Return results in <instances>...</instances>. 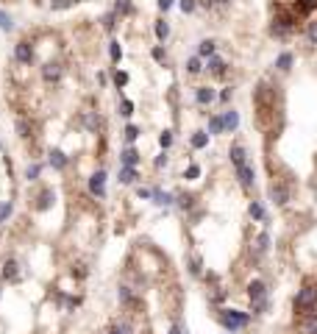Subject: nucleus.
Segmentation results:
<instances>
[{"mask_svg":"<svg viewBox=\"0 0 317 334\" xmlns=\"http://www.w3.org/2000/svg\"><path fill=\"white\" fill-rule=\"evenodd\" d=\"M217 323L223 326L228 334H237V332H242V329H248L250 315L248 312H242V309L223 307V309H217Z\"/></svg>","mask_w":317,"mask_h":334,"instance_id":"nucleus-1","label":"nucleus"},{"mask_svg":"<svg viewBox=\"0 0 317 334\" xmlns=\"http://www.w3.org/2000/svg\"><path fill=\"white\" fill-rule=\"evenodd\" d=\"M245 290H248L253 315H265L267 309H270V290H267V284L262 282V279H250Z\"/></svg>","mask_w":317,"mask_h":334,"instance_id":"nucleus-2","label":"nucleus"},{"mask_svg":"<svg viewBox=\"0 0 317 334\" xmlns=\"http://www.w3.org/2000/svg\"><path fill=\"white\" fill-rule=\"evenodd\" d=\"M292 309H295V315H315L317 312V287L315 284H306V287H300L295 301H292Z\"/></svg>","mask_w":317,"mask_h":334,"instance_id":"nucleus-3","label":"nucleus"},{"mask_svg":"<svg viewBox=\"0 0 317 334\" xmlns=\"http://www.w3.org/2000/svg\"><path fill=\"white\" fill-rule=\"evenodd\" d=\"M295 23H298V17H295L292 11H281V14H275L273 26H270V34H273L275 39H284V36H290L292 31H295Z\"/></svg>","mask_w":317,"mask_h":334,"instance_id":"nucleus-4","label":"nucleus"},{"mask_svg":"<svg viewBox=\"0 0 317 334\" xmlns=\"http://www.w3.org/2000/svg\"><path fill=\"white\" fill-rule=\"evenodd\" d=\"M106 170H95L92 176H89V181H86V187H89V192H92L95 198H106Z\"/></svg>","mask_w":317,"mask_h":334,"instance_id":"nucleus-5","label":"nucleus"},{"mask_svg":"<svg viewBox=\"0 0 317 334\" xmlns=\"http://www.w3.org/2000/svg\"><path fill=\"white\" fill-rule=\"evenodd\" d=\"M290 198H292V192H290L287 184H281V181H273V184H270V201H273L275 206H287Z\"/></svg>","mask_w":317,"mask_h":334,"instance_id":"nucleus-6","label":"nucleus"},{"mask_svg":"<svg viewBox=\"0 0 317 334\" xmlns=\"http://www.w3.org/2000/svg\"><path fill=\"white\" fill-rule=\"evenodd\" d=\"M237 181H240V187L242 189H253V184H256V170H253V164L245 162L242 167H237Z\"/></svg>","mask_w":317,"mask_h":334,"instance_id":"nucleus-7","label":"nucleus"},{"mask_svg":"<svg viewBox=\"0 0 317 334\" xmlns=\"http://www.w3.org/2000/svg\"><path fill=\"white\" fill-rule=\"evenodd\" d=\"M61 76H64V67H61L59 61H48V64H42V81L45 84H59Z\"/></svg>","mask_w":317,"mask_h":334,"instance_id":"nucleus-8","label":"nucleus"},{"mask_svg":"<svg viewBox=\"0 0 317 334\" xmlns=\"http://www.w3.org/2000/svg\"><path fill=\"white\" fill-rule=\"evenodd\" d=\"M225 70H228V61L223 59V56H212V59H206V73L209 76H215V78H223L225 76Z\"/></svg>","mask_w":317,"mask_h":334,"instance_id":"nucleus-9","label":"nucleus"},{"mask_svg":"<svg viewBox=\"0 0 317 334\" xmlns=\"http://www.w3.org/2000/svg\"><path fill=\"white\" fill-rule=\"evenodd\" d=\"M14 59H17L20 64H31V61H34V45L25 42V39L17 42L14 45Z\"/></svg>","mask_w":317,"mask_h":334,"instance_id":"nucleus-10","label":"nucleus"},{"mask_svg":"<svg viewBox=\"0 0 317 334\" xmlns=\"http://www.w3.org/2000/svg\"><path fill=\"white\" fill-rule=\"evenodd\" d=\"M228 159H231L234 170L242 167V164L248 162V151H245V145H242V142H231V148H228Z\"/></svg>","mask_w":317,"mask_h":334,"instance_id":"nucleus-11","label":"nucleus"},{"mask_svg":"<svg viewBox=\"0 0 317 334\" xmlns=\"http://www.w3.org/2000/svg\"><path fill=\"white\" fill-rule=\"evenodd\" d=\"M48 164H50L53 170H67V164H70V156L64 154V151H59V148H53L50 154H48Z\"/></svg>","mask_w":317,"mask_h":334,"instance_id":"nucleus-12","label":"nucleus"},{"mask_svg":"<svg viewBox=\"0 0 317 334\" xmlns=\"http://www.w3.org/2000/svg\"><path fill=\"white\" fill-rule=\"evenodd\" d=\"M142 162V156H139V151L134 145H125L120 154V167H137V164Z\"/></svg>","mask_w":317,"mask_h":334,"instance_id":"nucleus-13","label":"nucleus"},{"mask_svg":"<svg viewBox=\"0 0 317 334\" xmlns=\"http://www.w3.org/2000/svg\"><path fill=\"white\" fill-rule=\"evenodd\" d=\"M217 101V92L212 86H195V103L197 106H212Z\"/></svg>","mask_w":317,"mask_h":334,"instance_id":"nucleus-14","label":"nucleus"},{"mask_svg":"<svg viewBox=\"0 0 317 334\" xmlns=\"http://www.w3.org/2000/svg\"><path fill=\"white\" fill-rule=\"evenodd\" d=\"M117 301H120L122 307H137V304H139L137 292L131 290L128 284H120V287H117Z\"/></svg>","mask_w":317,"mask_h":334,"instance_id":"nucleus-15","label":"nucleus"},{"mask_svg":"<svg viewBox=\"0 0 317 334\" xmlns=\"http://www.w3.org/2000/svg\"><path fill=\"white\" fill-rule=\"evenodd\" d=\"M3 282H9V284L20 282V262L17 259H6V265H3Z\"/></svg>","mask_w":317,"mask_h":334,"instance_id":"nucleus-16","label":"nucleus"},{"mask_svg":"<svg viewBox=\"0 0 317 334\" xmlns=\"http://www.w3.org/2000/svg\"><path fill=\"white\" fill-rule=\"evenodd\" d=\"M223 128H225V134H234V131L240 128V111L237 109H225L223 111Z\"/></svg>","mask_w":317,"mask_h":334,"instance_id":"nucleus-17","label":"nucleus"},{"mask_svg":"<svg viewBox=\"0 0 317 334\" xmlns=\"http://www.w3.org/2000/svg\"><path fill=\"white\" fill-rule=\"evenodd\" d=\"M217 53V42L215 39H200V42H197V56H200V59H212V56H215Z\"/></svg>","mask_w":317,"mask_h":334,"instance_id":"nucleus-18","label":"nucleus"},{"mask_svg":"<svg viewBox=\"0 0 317 334\" xmlns=\"http://www.w3.org/2000/svg\"><path fill=\"white\" fill-rule=\"evenodd\" d=\"M117 181H120V184H125V187H131V184H137V181H139V170H137V167H120Z\"/></svg>","mask_w":317,"mask_h":334,"instance_id":"nucleus-19","label":"nucleus"},{"mask_svg":"<svg viewBox=\"0 0 317 334\" xmlns=\"http://www.w3.org/2000/svg\"><path fill=\"white\" fill-rule=\"evenodd\" d=\"M150 201H153L156 206H172L175 204V195H172V192H162L159 187H153V198H150Z\"/></svg>","mask_w":317,"mask_h":334,"instance_id":"nucleus-20","label":"nucleus"},{"mask_svg":"<svg viewBox=\"0 0 317 334\" xmlns=\"http://www.w3.org/2000/svg\"><path fill=\"white\" fill-rule=\"evenodd\" d=\"M248 214L256 223H265L267 220V212H265V206H262V201H250V204H248Z\"/></svg>","mask_w":317,"mask_h":334,"instance_id":"nucleus-21","label":"nucleus"},{"mask_svg":"<svg viewBox=\"0 0 317 334\" xmlns=\"http://www.w3.org/2000/svg\"><path fill=\"white\" fill-rule=\"evenodd\" d=\"M53 201H56V192H53V189H42V192H39V204H36V209H39V212H48V209L53 206Z\"/></svg>","mask_w":317,"mask_h":334,"instance_id":"nucleus-22","label":"nucleus"},{"mask_svg":"<svg viewBox=\"0 0 317 334\" xmlns=\"http://www.w3.org/2000/svg\"><path fill=\"white\" fill-rule=\"evenodd\" d=\"M300 332H303V334H317V312H315V315H303V317H300Z\"/></svg>","mask_w":317,"mask_h":334,"instance_id":"nucleus-23","label":"nucleus"},{"mask_svg":"<svg viewBox=\"0 0 317 334\" xmlns=\"http://www.w3.org/2000/svg\"><path fill=\"white\" fill-rule=\"evenodd\" d=\"M203 70H206V64H203V59H200V56L187 59V76H200Z\"/></svg>","mask_w":317,"mask_h":334,"instance_id":"nucleus-24","label":"nucleus"},{"mask_svg":"<svg viewBox=\"0 0 317 334\" xmlns=\"http://www.w3.org/2000/svg\"><path fill=\"white\" fill-rule=\"evenodd\" d=\"M292 61H295V59H292V53L284 51L281 56L275 59V70H278V73H290V70H292Z\"/></svg>","mask_w":317,"mask_h":334,"instance_id":"nucleus-25","label":"nucleus"},{"mask_svg":"<svg viewBox=\"0 0 317 334\" xmlns=\"http://www.w3.org/2000/svg\"><path fill=\"white\" fill-rule=\"evenodd\" d=\"M215 134H225L223 114H212V117H209V137H215Z\"/></svg>","mask_w":317,"mask_h":334,"instance_id":"nucleus-26","label":"nucleus"},{"mask_svg":"<svg viewBox=\"0 0 317 334\" xmlns=\"http://www.w3.org/2000/svg\"><path fill=\"white\" fill-rule=\"evenodd\" d=\"M189 142H192V148H195V151H203V148L209 145V131H195Z\"/></svg>","mask_w":317,"mask_h":334,"instance_id":"nucleus-27","label":"nucleus"},{"mask_svg":"<svg viewBox=\"0 0 317 334\" xmlns=\"http://www.w3.org/2000/svg\"><path fill=\"white\" fill-rule=\"evenodd\" d=\"M84 126H86V131H98L100 128V117H98V111H86L84 114Z\"/></svg>","mask_w":317,"mask_h":334,"instance_id":"nucleus-28","label":"nucleus"},{"mask_svg":"<svg viewBox=\"0 0 317 334\" xmlns=\"http://www.w3.org/2000/svg\"><path fill=\"white\" fill-rule=\"evenodd\" d=\"M267 248H270V234L267 231H262L256 237V257H265L267 254Z\"/></svg>","mask_w":317,"mask_h":334,"instance_id":"nucleus-29","label":"nucleus"},{"mask_svg":"<svg viewBox=\"0 0 317 334\" xmlns=\"http://www.w3.org/2000/svg\"><path fill=\"white\" fill-rule=\"evenodd\" d=\"M153 31H156V39H159V42H164V39L170 36V23H167V20H159V23L153 26Z\"/></svg>","mask_w":317,"mask_h":334,"instance_id":"nucleus-30","label":"nucleus"},{"mask_svg":"<svg viewBox=\"0 0 317 334\" xmlns=\"http://www.w3.org/2000/svg\"><path fill=\"white\" fill-rule=\"evenodd\" d=\"M0 31H6V34L14 31V17H11L9 11H3V9H0Z\"/></svg>","mask_w":317,"mask_h":334,"instance_id":"nucleus-31","label":"nucleus"},{"mask_svg":"<svg viewBox=\"0 0 317 334\" xmlns=\"http://www.w3.org/2000/svg\"><path fill=\"white\" fill-rule=\"evenodd\" d=\"M109 59H112V64H120V59H122V48H120L117 39L109 42Z\"/></svg>","mask_w":317,"mask_h":334,"instance_id":"nucleus-32","label":"nucleus"},{"mask_svg":"<svg viewBox=\"0 0 317 334\" xmlns=\"http://www.w3.org/2000/svg\"><path fill=\"white\" fill-rule=\"evenodd\" d=\"M192 204H195V195H187V192H178V195H175V206L184 209V212H187Z\"/></svg>","mask_w":317,"mask_h":334,"instance_id":"nucleus-33","label":"nucleus"},{"mask_svg":"<svg viewBox=\"0 0 317 334\" xmlns=\"http://www.w3.org/2000/svg\"><path fill=\"white\" fill-rule=\"evenodd\" d=\"M131 11H134L131 0H117V3H114V14H117V17H125V14H131Z\"/></svg>","mask_w":317,"mask_h":334,"instance_id":"nucleus-34","label":"nucleus"},{"mask_svg":"<svg viewBox=\"0 0 317 334\" xmlns=\"http://www.w3.org/2000/svg\"><path fill=\"white\" fill-rule=\"evenodd\" d=\"M11 212H14V204H11V201H0V226L9 223Z\"/></svg>","mask_w":317,"mask_h":334,"instance_id":"nucleus-35","label":"nucleus"},{"mask_svg":"<svg viewBox=\"0 0 317 334\" xmlns=\"http://www.w3.org/2000/svg\"><path fill=\"white\" fill-rule=\"evenodd\" d=\"M122 134H125V142H128V145H134V142H137V139H139V126H134V123H128Z\"/></svg>","mask_w":317,"mask_h":334,"instance_id":"nucleus-36","label":"nucleus"},{"mask_svg":"<svg viewBox=\"0 0 317 334\" xmlns=\"http://www.w3.org/2000/svg\"><path fill=\"white\" fill-rule=\"evenodd\" d=\"M39 176H42V164L34 162V164H28L25 167V179L28 181H39Z\"/></svg>","mask_w":317,"mask_h":334,"instance_id":"nucleus-37","label":"nucleus"},{"mask_svg":"<svg viewBox=\"0 0 317 334\" xmlns=\"http://www.w3.org/2000/svg\"><path fill=\"white\" fill-rule=\"evenodd\" d=\"M106 334H134V329H131V323H125V320H120V323H114L112 329Z\"/></svg>","mask_w":317,"mask_h":334,"instance_id":"nucleus-38","label":"nucleus"},{"mask_svg":"<svg viewBox=\"0 0 317 334\" xmlns=\"http://www.w3.org/2000/svg\"><path fill=\"white\" fill-rule=\"evenodd\" d=\"M306 39H309V45H315L317 48V20H312L306 26Z\"/></svg>","mask_w":317,"mask_h":334,"instance_id":"nucleus-39","label":"nucleus"},{"mask_svg":"<svg viewBox=\"0 0 317 334\" xmlns=\"http://www.w3.org/2000/svg\"><path fill=\"white\" fill-rule=\"evenodd\" d=\"M159 145H162V151H170V145H172V131L170 128L159 134Z\"/></svg>","mask_w":317,"mask_h":334,"instance_id":"nucleus-40","label":"nucleus"},{"mask_svg":"<svg viewBox=\"0 0 317 334\" xmlns=\"http://www.w3.org/2000/svg\"><path fill=\"white\" fill-rule=\"evenodd\" d=\"M150 56H153V61H159V64H167V51H164L162 45H156L153 51H150Z\"/></svg>","mask_w":317,"mask_h":334,"instance_id":"nucleus-41","label":"nucleus"},{"mask_svg":"<svg viewBox=\"0 0 317 334\" xmlns=\"http://www.w3.org/2000/svg\"><path fill=\"white\" fill-rule=\"evenodd\" d=\"M184 179H187V181H195V179H200V164H189L187 170H184Z\"/></svg>","mask_w":317,"mask_h":334,"instance_id":"nucleus-42","label":"nucleus"},{"mask_svg":"<svg viewBox=\"0 0 317 334\" xmlns=\"http://www.w3.org/2000/svg\"><path fill=\"white\" fill-rule=\"evenodd\" d=\"M125 84H128V73H125V70H117V73H114V86L122 89Z\"/></svg>","mask_w":317,"mask_h":334,"instance_id":"nucleus-43","label":"nucleus"},{"mask_svg":"<svg viewBox=\"0 0 317 334\" xmlns=\"http://www.w3.org/2000/svg\"><path fill=\"white\" fill-rule=\"evenodd\" d=\"M17 134H20L23 139H28V137H31V126H28V120H23V117L17 120Z\"/></svg>","mask_w":317,"mask_h":334,"instance_id":"nucleus-44","label":"nucleus"},{"mask_svg":"<svg viewBox=\"0 0 317 334\" xmlns=\"http://www.w3.org/2000/svg\"><path fill=\"white\" fill-rule=\"evenodd\" d=\"M167 164H170V156H167V151H162V154L153 159V167L156 170H162V167H167Z\"/></svg>","mask_w":317,"mask_h":334,"instance_id":"nucleus-45","label":"nucleus"},{"mask_svg":"<svg viewBox=\"0 0 317 334\" xmlns=\"http://www.w3.org/2000/svg\"><path fill=\"white\" fill-rule=\"evenodd\" d=\"M120 114L122 117H131V114H134V103H131L128 98H122L120 101Z\"/></svg>","mask_w":317,"mask_h":334,"instance_id":"nucleus-46","label":"nucleus"},{"mask_svg":"<svg viewBox=\"0 0 317 334\" xmlns=\"http://www.w3.org/2000/svg\"><path fill=\"white\" fill-rule=\"evenodd\" d=\"M178 6H181L184 14H192V11L197 9V0H178Z\"/></svg>","mask_w":317,"mask_h":334,"instance_id":"nucleus-47","label":"nucleus"},{"mask_svg":"<svg viewBox=\"0 0 317 334\" xmlns=\"http://www.w3.org/2000/svg\"><path fill=\"white\" fill-rule=\"evenodd\" d=\"M114 20H117V14H114V11H109V14L103 17V28H106V31H114V26H117Z\"/></svg>","mask_w":317,"mask_h":334,"instance_id":"nucleus-48","label":"nucleus"},{"mask_svg":"<svg viewBox=\"0 0 317 334\" xmlns=\"http://www.w3.org/2000/svg\"><path fill=\"white\" fill-rule=\"evenodd\" d=\"M217 98H220L223 103H231V98H234V86H225V89H220V92H217Z\"/></svg>","mask_w":317,"mask_h":334,"instance_id":"nucleus-49","label":"nucleus"},{"mask_svg":"<svg viewBox=\"0 0 317 334\" xmlns=\"http://www.w3.org/2000/svg\"><path fill=\"white\" fill-rule=\"evenodd\" d=\"M223 298H225V292L220 290V287H215V290L209 292V301H215V304H220V301H223Z\"/></svg>","mask_w":317,"mask_h":334,"instance_id":"nucleus-50","label":"nucleus"},{"mask_svg":"<svg viewBox=\"0 0 317 334\" xmlns=\"http://www.w3.org/2000/svg\"><path fill=\"white\" fill-rule=\"evenodd\" d=\"M189 273L200 276V259H197V257H192V262H189Z\"/></svg>","mask_w":317,"mask_h":334,"instance_id":"nucleus-51","label":"nucleus"},{"mask_svg":"<svg viewBox=\"0 0 317 334\" xmlns=\"http://www.w3.org/2000/svg\"><path fill=\"white\" fill-rule=\"evenodd\" d=\"M137 195L142 198V201H150V198H153V189H147V187H137Z\"/></svg>","mask_w":317,"mask_h":334,"instance_id":"nucleus-52","label":"nucleus"},{"mask_svg":"<svg viewBox=\"0 0 317 334\" xmlns=\"http://www.w3.org/2000/svg\"><path fill=\"white\" fill-rule=\"evenodd\" d=\"M159 9H162V11H170V9H172V0H159Z\"/></svg>","mask_w":317,"mask_h":334,"instance_id":"nucleus-53","label":"nucleus"},{"mask_svg":"<svg viewBox=\"0 0 317 334\" xmlns=\"http://www.w3.org/2000/svg\"><path fill=\"white\" fill-rule=\"evenodd\" d=\"M70 6V0H56V3H53V9L59 11V9H67Z\"/></svg>","mask_w":317,"mask_h":334,"instance_id":"nucleus-54","label":"nucleus"},{"mask_svg":"<svg viewBox=\"0 0 317 334\" xmlns=\"http://www.w3.org/2000/svg\"><path fill=\"white\" fill-rule=\"evenodd\" d=\"M167 334H184V329H181L178 323H172V326H170V332H167Z\"/></svg>","mask_w":317,"mask_h":334,"instance_id":"nucleus-55","label":"nucleus"},{"mask_svg":"<svg viewBox=\"0 0 317 334\" xmlns=\"http://www.w3.org/2000/svg\"><path fill=\"white\" fill-rule=\"evenodd\" d=\"M306 6H309V11H317V0H306Z\"/></svg>","mask_w":317,"mask_h":334,"instance_id":"nucleus-56","label":"nucleus"},{"mask_svg":"<svg viewBox=\"0 0 317 334\" xmlns=\"http://www.w3.org/2000/svg\"><path fill=\"white\" fill-rule=\"evenodd\" d=\"M212 3H217V6H228L231 0H212Z\"/></svg>","mask_w":317,"mask_h":334,"instance_id":"nucleus-57","label":"nucleus"},{"mask_svg":"<svg viewBox=\"0 0 317 334\" xmlns=\"http://www.w3.org/2000/svg\"><path fill=\"white\" fill-rule=\"evenodd\" d=\"M0 298H3V284H0Z\"/></svg>","mask_w":317,"mask_h":334,"instance_id":"nucleus-58","label":"nucleus"},{"mask_svg":"<svg viewBox=\"0 0 317 334\" xmlns=\"http://www.w3.org/2000/svg\"><path fill=\"white\" fill-rule=\"evenodd\" d=\"M0 151H3V142H0Z\"/></svg>","mask_w":317,"mask_h":334,"instance_id":"nucleus-59","label":"nucleus"}]
</instances>
